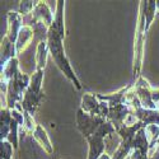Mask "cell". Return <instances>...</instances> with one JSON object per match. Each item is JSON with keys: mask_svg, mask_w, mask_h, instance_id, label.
I'll return each instance as SVG.
<instances>
[{"mask_svg": "<svg viewBox=\"0 0 159 159\" xmlns=\"http://www.w3.org/2000/svg\"><path fill=\"white\" fill-rule=\"evenodd\" d=\"M47 45H48L51 56H52V59H54L56 66L61 70V73L69 79V80H71L74 83L76 89H80L82 88L80 82L78 80V78H76L74 70L71 69V65H70L69 60L66 59V56H65L64 46H62V38L52 28H50V31H48Z\"/></svg>", "mask_w": 159, "mask_h": 159, "instance_id": "1", "label": "cell"}, {"mask_svg": "<svg viewBox=\"0 0 159 159\" xmlns=\"http://www.w3.org/2000/svg\"><path fill=\"white\" fill-rule=\"evenodd\" d=\"M31 83V76L27 74H22L19 70L14 74L10 80L8 82V90H7V103L9 110H14L17 102L23 99L25 90L28 89Z\"/></svg>", "mask_w": 159, "mask_h": 159, "instance_id": "2", "label": "cell"}, {"mask_svg": "<svg viewBox=\"0 0 159 159\" xmlns=\"http://www.w3.org/2000/svg\"><path fill=\"white\" fill-rule=\"evenodd\" d=\"M106 121V118L93 116L90 113L84 112L82 108H79L76 112V127L84 135V138H89L94 135L97 129Z\"/></svg>", "mask_w": 159, "mask_h": 159, "instance_id": "3", "label": "cell"}, {"mask_svg": "<svg viewBox=\"0 0 159 159\" xmlns=\"http://www.w3.org/2000/svg\"><path fill=\"white\" fill-rule=\"evenodd\" d=\"M80 108L93 116H98L102 118H107L110 112V106L107 102L99 101L97 94H84L82 97V106Z\"/></svg>", "mask_w": 159, "mask_h": 159, "instance_id": "4", "label": "cell"}, {"mask_svg": "<svg viewBox=\"0 0 159 159\" xmlns=\"http://www.w3.org/2000/svg\"><path fill=\"white\" fill-rule=\"evenodd\" d=\"M132 104L135 107L134 115L138 117L139 121H141L145 126H148V125L159 126V111L158 110H148V108L141 107V103L138 97L132 99Z\"/></svg>", "mask_w": 159, "mask_h": 159, "instance_id": "5", "label": "cell"}, {"mask_svg": "<svg viewBox=\"0 0 159 159\" xmlns=\"http://www.w3.org/2000/svg\"><path fill=\"white\" fill-rule=\"evenodd\" d=\"M135 89H136L138 98L141 103V107L148 108V110H157V104L154 103L152 98V90L144 78H139Z\"/></svg>", "mask_w": 159, "mask_h": 159, "instance_id": "6", "label": "cell"}, {"mask_svg": "<svg viewBox=\"0 0 159 159\" xmlns=\"http://www.w3.org/2000/svg\"><path fill=\"white\" fill-rule=\"evenodd\" d=\"M45 94H43V92H41V93H37V92L32 90L30 87L28 89L25 90V93H24V97L20 102L22 104V107H23V111L25 113H28V115H33L36 112V110L38 108V106L39 103H41V101L43 99Z\"/></svg>", "mask_w": 159, "mask_h": 159, "instance_id": "7", "label": "cell"}, {"mask_svg": "<svg viewBox=\"0 0 159 159\" xmlns=\"http://www.w3.org/2000/svg\"><path fill=\"white\" fill-rule=\"evenodd\" d=\"M129 113H130V110H129L126 103H120V104L110 106V112H108L107 120L110 122H112V125L115 126V129L117 131V130H120L125 125L124 124V120H125V117Z\"/></svg>", "mask_w": 159, "mask_h": 159, "instance_id": "8", "label": "cell"}, {"mask_svg": "<svg viewBox=\"0 0 159 159\" xmlns=\"http://www.w3.org/2000/svg\"><path fill=\"white\" fill-rule=\"evenodd\" d=\"M145 14H144V9L141 8V14H140V22H139V27H138V39L135 43V60H134V78L135 75L139 74L140 69V61H141V52H143V32H145V23L144 22Z\"/></svg>", "mask_w": 159, "mask_h": 159, "instance_id": "9", "label": "cell"}, {"mask_svg": "<svg viewBox=\"0 0 159 159\" xmlns=\"http://www.w3.org/2000/svg\"><path fill=\"white\" fill-rule=\"evenodd\" d=\"M20 14L16 11H9L8 13V28H7V37L9 38V41L16 43L18 34L22 30V23H20Z\"/></svg>", "mask_w": 159, "mask_h": 159, "instance_id": "10", "label": "cell"}, {"mask_svg": "<svg viewBox=\"0 0 159 159\" xmlns=\"http://www.w3.org/2000/svg\"><path fill=\"white\" fill-rule=\"evenodd\" d=\"M32 14H33V18L31 22H43L47 27L51 28L52 23H54V19H52V13L48 9L46 3H42V2L38 3L34 7Z\"/></svg>", "mask_w": 159, "mask_h": 159, "instance_id": "11", "label": "cell"}, {"mask_svg": "<svg viewBox=\"0 0 159 159\" xmlns=\"http://www.w3.org/2000/svg\"><path fill=\"white\" fill-rule=\"evenodd\" d=\"M88 144H89V153H88V159H99L104 154V139L92 135L87 138Z\"/></svg>", "mask_w": 159, "mask_h": 159, "instance_id": "12", "label": "cell"}, {"mask_svg": "<svg viewBox=\"0 0 159 159\" xmlns=\"http://www.w3.org/2000/svg\"><path fill=\"white\" fill-rule=\"evenodd\" d=\"M56 13L54 17V23H52L51 28L54 30L62 39L65 38V27H64V3L62 0L56 2Z\"/></svg>", "mask_w": 159, "mask_h": 159, "instance_id": "13", "label": "cell"}, {"mask_svg": "<svg viewBox=\"0 0 159 159\" xmlns=\"http://www.w3.org/2000/svg\"><path fill=\"white\" fill-rule=\"evenodd\" d=\"M17 54V47L16 43H13L9 41V38L5 36L3 38V43H2V59H0V64H2V70L5 68V65L16 57Z\"/></svg>", "mask_w": 159, "mask_h": 159, "instance_id": "14", "label": "cell"}, {"mask_svg": "<svg viewBox=\"0 0 159 159\" xmlns=\"http://www.w3.org/2000/svg\"><path fill=\"white\" fill-rule=\"evenodd\" d=\"M150 148V144L148 143V138H147V132H145V127L140 129L134 138V141H132V150H140L141 154L147 158L148 157V150Z\"/></svg>", "mask_w": 159, "mask_h": 159, "instance_id": "15", "label": "cell"}, {"mask_svg": "<svg viewBox=\"0 0 159 159\" xmlns=\"http://www.w3.org/2000/svg\"><path fill=\"white\" fill-rule=\"evenodd\" d=\"M33 134H34V135H33L34 139H36L39 144H41V147H42L48 154L54 153V148H52V145H51V141H50V139H48V136H47V134H46V131L43 130V127H42L41 125H37V126H36Z\"/></svg>", "mask_w": 159, "mask_h": 159, "instance_id": "16", "label": "cell"}, {"mask_svg": "<svg viewBox=\"0 0 159 159\" xmlns=\"http://www.w3.org/2000/svg\"><path fill=\"white\" fill-rule=\"evenodd\" d=\"M0 120H2V131H0V138H2V141H4L5 139H8L9 134H10V125H11V120H13L11 110H9V108L2 110Z\"/></svg>", "mask_w": 159, "mask_h": 159, "instance_id": "17", "label": "cell"}, {"mask_svg": "<svg viewBox=\"0 0 159 159\" xmlns=\"http://www.w3.org/2000/svg\"><path fill=\"white\" fill-rule=\"evenodd\" d=\"M141 8L144 9L145 14V32H148L150 24L155 17V9H157V3L154 0H148V2H141Z\"/></svg>", "mask_w": 159, "mask_h": 159, "instance_id": "18", "label": "cell"}, {"mask_svg": "<svg viewBox=\"0 0 159 159\" xmlns=\"http://www.w3.org/2000/svg\"><path fill=\"white\" fill-rule=\"evenodd\" d=\"M33 36V30L31 25H23L19 34H18V38H17V42H16V47H17V54L24 48V46L27 45V42L32 38Z\"/></svg>", "mask_w": 159, "mask_h": 159, "instance_id": "19", "label": "cell"}, {"mask_svg": "<svg viewBox=\"0 0 159 159\" xmlns=\"http://www.w3.org/2000/svg\"><path fill=\"white\" fill-rule=\"evenodd\" d=\"M47 51H50L47 42H39L37 46V54H36V64H37V70L41 69L43 70L46 60H47Z\"/></svg>", "mask_w": 159, "mask_h": 159, "instance_id": "20", "label": "cell"}, {"mask_svg": "<svg viewBox=\"0 0 159 159\" xmlns=\"http://www.w3.org/2000/svg\"><path fill=\"white\" fill-rule=\"evenodd\" d=\"M42 79H43V70L38 69L36 70V73L31 76V83H30V88L37 93H41L42 89H41V85H42Z\"/></svg>", "mask_w": 159, "mask_h": 159, "instance_id": "21", "label": "cell"}, {"mask_svg": "<svg viewBox=\"0 0 159 159\" xmlns=\"http://www.w3.org/2000/svg\"><path fill=\"white\" fill-rule=\"evenodd\" d=\"M115 131H116V129H115V126L112 125V122H110L108 120H106V121L97 129V131L94 132V135H96V136H99V138H104V136H107V135L113 134Z\"/></svg>", "mask_w": 159, "mask_h": 159, "instance_id": "22", "label": "cell"}, {"mask_svg": "<svg viewBox=\"0 0 159 159\" xmlns=\"http://www.w3.org/2000/svg\"><path fill=\"white\" fill-rule=\"evenodd\" d=\"M131 152H132V145L127 141H121L120 147L115 152V155L112 157V159H125V157Z\"/></svg>", "mask_w": 159, "mask_h": 159, "instance_id": "23", "label": "cell"}, {"mask_svg": "<svg viewBox=\"0 0 159 159\" xmlns=\"http://www.w3.org/2000/svg\"><path fill=\"white\" fill-rule=\"evenodd\" d=\"M18 126H19V124L13 118L11 125H10V134L8 136V141L13 145L14 149H18Z\"/></svg>", "mask_w": 159, "mask_h": 159, "instance_id": "24", "label": "cell"}, {"mask_svg": "<svg viewBox=\"0 0 159 159\" xmlns=\"http://www.w3.org/2000/svg\"><path fill=\"white\" fill-rule=\"evenodd\" d=\"M0 153H2V159H11L13 145L8 140L2 141V144H0Z\"/></svg>", "mask_w": 159, "mask_h": 159, "instance_id": "25", "label": "cell"}, {"mask_svg": "<svg viewBox=\"0 0 159 159\" xmlns=\"http://www.w3.org/2000/svg\"><path fill=\"white\" fill-rule=\"evenodd\" d=\"M34 2H32V0H25V2H20L19 4V14L22 16H25V14H28V13L34 9Z\"/></svg>", "mask_w": 159, "mask_h": 159, "instance_id": "26", "label": "cell"}, {"mask_svg": "<svg viewBox=\"0 0 159 159\" xmlns=\"http://www.w3.org/2000/svg\"><path fill=\"white\" fill-rule=\"evenodd\" d=\"M131 159H147L143 154H141V152L140 150H138V149H135V150H132L131 152Z\"/></svg>", "mask_w": 159, "mask_h": 159, "instance_id": "27", "label": "cell"}, {"mask_svg": "<svg viewBox=\"0 0 159 159\" xmlns=\"http://www.w3.org/2000/svg\"><path fill=\"white\" fill-rule=\"evenodd\" d=\"M157 144H158V149H157V152L154 153V155H153V158H152V159H159V139H158Z\"/></svg>", "mask_w": 159, "mask_h": 159, "instance_id": "28", "label": "cell"}, {"mask_svg": "<svg viewBox=\"0 0 159 159\" xmlns=\"http://www.w3.org/2000/svg\"><path fill=\"white\" fill-rule=\"evenodd\" d=\"M99 159H112V158H111L110 155H107V154H106V153H104V154H103V155H102V157H101Z\"/></svg>", "mask_w": 159, "mask_h": 159, "instance_id": "29", "label": "cell"}, {"mask_svg": "<svg viewBox=\"0 0 159 159\" xmlns=\"http://www.w3.org/2000/svg\"><path fill=\"white\" fill-rule=\"evenodd\" d=\"M155 3H157V9H159V0H157Z\"/></svg>", "mask_w": 159, "mask_h": 159, "instance_id": "30", "label": "cell"}, {"mask_svg": "<svg viewBox=\"0 0 159 159\" xmlns=\"http://www.w3.org/2000/svg\"><path fill=\"white\" fill-rule=\"evenodd\" d=\"M157 110L159 111V102H158V104H157Z\"/></svg>", "mask_w": 159, "mask_h": 159, "instance_id": "31", "label": "cell"}]
</instances>
